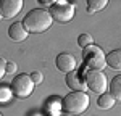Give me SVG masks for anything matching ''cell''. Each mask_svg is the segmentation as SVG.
I'll return each mask as SVG.
<instances>
[{"label": "cell", "mask_w": 121, "mask_h": 116, "mask_svg": "<svg viewBox=\"0 0 121 116\" xmlns=\"http://www.w3.org/2000/svg\"><path fill=\"white\" fill-rule=\"evenodd\" d=\"M55 65L58 68V71H61L65 74H69V73H73L76 69L78 61H76L74 55H71V53H60L55 60Z\"/></svg>", "instance_id": "cell-7"}, {"label": "cell", "mask_w": 121, "mask_h": 116, "mask_svg": "<svg viewBox=\"0 0 121 116\" xmlns=\"http://www.w3.org/2000/svg\"><path fill=\"white\" fill-rule=\"evenodd\" d=\"M115 97L112 95V94H102V95L99 97V100H97V105L100 106V108H103V110H110V108H113V105H115Z\"/></svg>", "instance_id": "cell-13"}, {"label": "cell", "mask_w": 121, "mask_h": 116, "mask_svg": "<svg viewBox=\"0 0 121 116\" xmlns=\"http://www.w3.org/2000/svg\"><path fill=\"white\" fill-rule=\"evenodd\" d=\"M108 87H110V94L115 97V100L121 102V74L113 77Z\"/></svg>", "instance_id": "cell-12"}, {"label": "cell", "mask_w": 121, "mask_h": 116, "mask_svg": "<svg viewBox=\"0 0 121 116\" xmlns=\"http://www.w3.org/2000/svg\"><path fill=\"white\" fill-rule=\"evenodd\" d=\"M53 18L52 15L42 8H34L31 10L28 15L23 19V24L24 28L28 29L29 32H34V34H40V32H45L47 29L52 26Z\"/></svg>", "instance_id": "cell-1"}, {"label": "cell", "mask_w": 121, "mask_h": 116, "mask_svg": "<svg viewBox=\"0 0 121 116\" xmlns=\"http://www.w3.org/2000/svg\"><path fill=\"white\" fill-rule=\"evenodd\" d=\"M108 5L107 0H87V13H97Z\"/></svg>", "instance_id": "cell-14"}, {"label": "cell", "mask_w": 121, "mask_h": 116, "mask_svg": "<svg viewBox=\"0 0 121 116\" xmlns=\"http://www.w3.org/2000/svg\"><path fill=\"white\" fill-rule=\"evenodd\" d=\"M18 71V66H16V63H13V61H8L7 63V73L8 74H15Z\"/></svg>", "instance_id": "cell-18"}, {"label": "cell", "mask_w": 121, "mask_h": 116, "mask_svg": "<svg viewBox=\"0 0 121 116\" xmlns=\"http://www.w3.org/2000/svg\"><path fill=\"white\" fill-rule=\"evenodd\" d=\"M23 8L21 0H3L0 7V15L3 18H15Z\"/></svg>", "instance_id": "cell-9"}, {"label": "cell", "mask_w": 121, "mask_h": 116, "mask_svg": "<svg viewBox=\"0 0 121 116\" xmlns=\"http://www.w3.org/2000/svg\"><path fill=\"white\" fill-rule=\"evenodd\" d=\"M65 84L73 92H86L87 89V84H86V77L79 73V71H73L69 74H66V79H65Z\"/></svg>", "instance_id": "cell-8"}, {"label": "cell", "mask_w": 121, "mask_h": 116, "mask_svg": "<svg viewBox=\"0 0 121 116\" xmlns=\"http://www.w3.org/2000/svg\"><path fill=\"white\" fill-rule=\"evenodd\" d=\"M61 108L68 115H81L89 108V97L86 92H71L61 100Z\"/></svg>", "instance_id": "cell-2"}, {"label": "cell", "mask_w": 121, "mask_h": 116, "mask_svg": "<svg viewBox=\"0 0 121 116\" xmlns=\"http://www.w3.org/2000/svg\"><path fill=\"white\" fill-rule=\"evenodd\" d=\"M34 81L31 79V76L28 74H18L15 76V79L10 82V87H11V92L13 95L18 97V98H28L32 90H34Z\"/></svg>", "instance_id": "cell-4"}, {"label": "cell", "mask_w": 121, "mask_h": 116, "mask_svg": "<svg viewBox=\"0 0 121 116\" xmlns=\"http://www.w3.org/2000/svg\"><path fill=\"white\" fill-rule=\"evenodd\" d=\"M48 13L58 23H68L74 16V5L68 3V2H53V5L50 7Z\"/></svg>", "instance_id": "cell-6"}, {"label": "cell", "mask_w": 121, "mask_h": 116, "mask_svg": "<svg viewBox=\"0 0 121 116\" xmlns=\"http://www.w3.org/2000/svg\"><path fill=\"white\" fill-rule=\"evenodd\" d=\"M0 100H2V102H3V103H7V102H8L10 98H11V95H13V92H11V87H2V89H0Z\"/></svg>", "instance_id": "cell-16"}, {"label": "cell", "mask_w": 121, "mask_h": 116, "mask_svg": "<svg viewBox=\"0 0 121 116\" xmlns=\"http://www.w3.org/2000/svg\"><path fill=\"white\" fill-rule=\"evenodd\" d=\"M86 84H87V89L89 90H92L95 94H99V95H102L105 94V90H107V87L110 86L108 84V81H107V76H105V73L103 71H95V69H89V71H86Z\"/></svg>", "instance_id": "cell-5"}, {"label": "cell", "mask_w": 121, "mask_h": 116, "mask_svg": "<svg viewBox=\"0 0 121 116\" xmlns=\"http://www.w3.org/2000/svg\"><path fill=\"white\" fill-rule=\"evenodd\" d=\"M107 66L116 69V71H121V50H112L107 55Z\"/></svg>", "instance_id": "cell-11"}, {"label": "cell", "mask_w": 121, "mask_h": 116, "mask_svg": "<svg viewBox=\"0 0 121 116\" xmlns=\"http://www.w3.org/2000/svg\"><path fill=\"white\" fill-rule=\"evenodd\" d=\"M28 34H29V31L24 28V24H23V23H18V21H15L8 28V37L11 39V40H15V42H23V40H26V39H28Z\"/></svg>", "instance_id": "cell-10"}, {"label": "cell", "mask_w": 121, "mask_h": 116, "mask_svg": "<svg viewBox=\"0 0 121 116\" xmlns=\"http://www.w3.org/2000/svg\"><path fill=\"white\" fill-rule=\"evenodd\" d=\"M60 116H76V115H68V113H65V115H60Z\"/></svg>", "instance_id": "cell-21"}, {"label": "cell", "mask_w": 121, "mask_h": 116, "mask_svg": "<svg viewBox=\"0 0 121 116\" xmlns=\"http://www.w3.org/2000/svg\"><path fill=\"white\" fill-rule=\"evenodd\" d=\"M0 116H2V115H0Z\"/></svg>", "instance_id": "cell-22"}, {"label": "cell", "mask_w": 121, "mask_h": 116, "mask_svg": "<svg viewBox=\"0 0 121 116\" xmlns=\"http://www.w3.org/2000/svg\"><path fill=\"white\" fill-rule=\"evenodd\" d=\"M31 79L34 81V84H40V82L44 81V74H42L40 71H34V73L31 74Z\"/></svg>", "instance_id": "cell-17"}, {"label": "cell", "mask_w": 121, "mask_h": 116, "mask_svg": "<svg viewBox=\"0 0 121 116\" xmlns=\"http://www.w3.org/2000/svg\"><path fill=\"white\" fill-rule=\"evenodd\" d=\"M78 45L82 48H87L91 47V45H94V39L91 34H87V32H84V34H81L79 37H78Z\"/></svg>", "instance_id": "cell-15"}, {"label": "cell", "mask_w": 121, "mask_h": 116, "mask_svg": "<svg viewBox=\"0 0 121 116\" xmlns=\"http://www.w3.org/2000/svg\"><path fill=\"white\" fill-rule=\"evenodd\" d=\"M39 5H44V7H52V5H53V2H48V0H42V2H39Z\"/></svg>", "instance_id": "cell-20"}, {"label": "cell", "mask_w": 121, "mask_h": 116, "mask_svg": "<svg viewBox=\"0 0 121 116\" xmlns=\"http://www.w3.org/2000/svg\"><path fill=\"white\" fill-rule=\"evenodd\" d=\"M7 60L5 58H2V61H0V77H3L5 74H7Z\"/></svg>", "instance_id": "cell-19"}, {"label": "cell", "mask_w": 121, "mask_h": 116, "mask_svg": "<svg viewBox=\"0 0 121 116\" xmlns=\"http://www.w3.org/2000/svg\"><path fill=\"white\" fill-rule=\"evenodd\" d=\"M82 58L84 63L89 69H95V71H102L105 65H107V55L103 53V50L97 45H91V47L82 50Z\"/></svg>", "instance_id": "cell-3"}]
</instances>
